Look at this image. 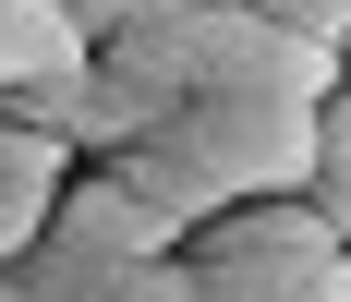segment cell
<instances>
[{"mask_svg":"<svg viewBox=\"0 0 351 302\" xmlns=\"http://www.w3.org/2000/svg\"><path fill=\"white\" fill-rule=\"evenodd\" d=\"M339 97V85H327ZM303 158H315V97H291V85H230V97H182L158 109L134 145H109V169L134 205H158L170 230L218 218V205H267V194H303Z\"/></svg>","mask_w":351,"mask_h":302,"instance_id":"6da1fadb","label":"cell"},{"mask_svg":"<svg viewBox=\"0 0 351 302\" xmlns=\"http://www.w3.org/2000/svg\"><path fill=\"white\" fill-rule=\"evenodd\" d=\"M182 278H194V302H351V242H327L303 194H267V205L194 218Z\"/></svg>","mask_w":351,"mask_h":302,"instance_id":"7a4b0ae2","label":"cell"},{"mask_svg":"<svg viewBox=\"0 0 351 302\" xmlns=\"http://www.w3.org/2000/svg\"><path fill=\"white\" fill-rule=\"evenodd\" d=\"M170 254H182V230L158 218V205H134L109 169L73 158L61 205H49V230L12 254V278H25V302H121L145 266H170Z\"/></svg>","mask_w":351,"mask_h":302,"instance_id":"3957f363","label":"cell"},{"mask_svg":"<svg viewBox=\"0 0 351 302\" xmlns=\"http://www.w3.org/2000/svg\"><path fill=\"white\" fill-rule=\"evenodd\" d=\"M61 181H73V145H61V134H25V121H0V266H12V254L49 230Z\"/></svg>","mask_w":351,"mask_h":302,"instance_id":"277c9868","label":"cell"},{"mask_svg":"<svg viewBox=\"0 0 351 302\" xmlns=\"http://www.w3.org/2000/svg\"><path fill=\"white\" fill-rule=\"evenodd\" d=\"M303 205H315V230L351 242V85L315 97V158H303Z\"/></svg>","mask_w":351,"mask_h":302,"instance_id":"5b68a950","label":"cell"},{"mask_svg":"<svg viewBox=\"0 0 351 302\" xmlns=\"http://www.w3.org/2000/svg\"><path fill=\"white\" fill-rule=\"evenodd\" d=\"M61 61H85V36H73L49 0H0V97L36 85V73H61Z\"/></svg>","mask_w":351,"mask_h":302,"instance_id":"8992f818","label":"cell"},{"mask_svg":"<svg viewBox=\"0 0 351 302\" xmlns=\"http://www.w3.org/2000/svg\"><path fill=\"white\" fill-rule=\"evenodd\" d=\"M85 49H109V36H134V25H158V12H194V0H49Z\"/></svg>","mask_w":351,"mask_h":302,"instance_id":"52a82bcc","label":"cell"},{"mask_svg":"<svg viewBox=\"0 0 351 302\" xmlns=\"http://www.w3.org/2000/svg\"><path fill=\"white\" fill-rule=\"evenodd\" d=\"M254 12H279V25L315 36V49H339V25H351V0H254Z\"/></svg>","mask_w":351,"mask_h":302,"instance_id":"ba28073f","label":"cell"},{"mask_svg":"<svg viewBox=\"0 0 351 302\" xmlns=\"http://www.w3.org/2000/svg\"><path fill=\"white\" fill-rule=\"evenodd\" d=\"M121 302H194V278H182V254H170V266H145V278H134Z\"/></svg>","mask_w":351,"mask_h":302,"instance_id":"9c48e42d","label":"cell"},{"mask_svg":"<svg viewBox=\"0 0 351 302\" xmlns=\"http://www.w3.org/2000/svg\"><path fill=\"white\" fill-rule=\"evenodd\" d=\"M0 302H25V278H12V266H0Z\"/></svg>","mask_w":351,"mask_h":302,"instance_id":"30bf717a","label":"cell"},{"mask_svg":"<svg viewBox=\"0 0 351 302\" xmlns=\"http://www.w3.org/2000/svg\"><path fill=\"white\" fill-rule=\"evenodd\" d=\"M339 61H351V25H339Z\"/></svg>","mask_w":351,"mask_h":302,"instance_id":"8fae6325","label":"cell"}]
</instances>
